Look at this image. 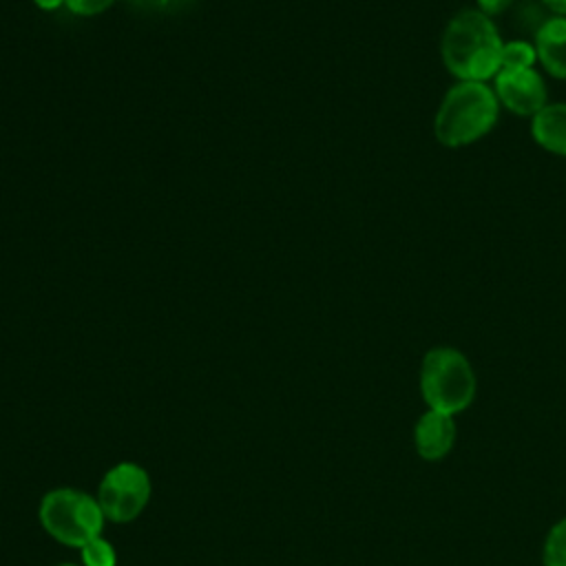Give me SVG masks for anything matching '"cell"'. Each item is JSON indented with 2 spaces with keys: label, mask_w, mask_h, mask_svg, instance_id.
Returning a JSON list of instances; mask_svg holds the SVG:
<instances>
[{
  "label": "cell",
  "mask_w": 566,
  "mask_h": 566,
  "mask_svg": "<svg viewBox=\"0 0 566 566\" xmlns=\"http://www.w3.org/2000/svg\"><path fill=\"white\" fill-rule=\"evenodd\" d=\"M502 44L491 18L478 9H467L447 24L440 53L444 66L458 80L486 82L500 71Z\"/></svg>",
  "instance_id": "cell-1"
},
{
  "label": "cell",
  "mask_w": 566,
  "mask_h": 566,
  "mask_svg": "<svg viewBox=\"0 0 566 566\" xmlns=\"http://www.w3.org/2000/svg\"><path fill=\"white\" fill-rule=\"evenodd\" d=\"M497 111V95L486 82L460 80L447 91L436 113V139L449 148L473 144L495 126Z\"/></svg>",
  "instance_id": "cell-2"
},
{
  "label": "cell",
  "mask_w": 566,
  "mask_h": 566,
  "mask_svg": "<svg viewBox=\"0 0 566 566\" xmlns=\"http://www.w3.org/2000/svg\"><path fill=\"white\" fill-rule=\"evenodd\" d=\"M478 380L467 356L455 347H433L420 365V394L429 409L455 416L475 398Z\"/></svg>",
  "instance_id": "cell-3"
},
{
  "label": "cell",
  "mask_w": 566,
  "mask_h": 566,
  "mask_svg": "<svg viewBox=\"0 0 566 566\" xmlns=\"http://www.w3.org/2000/svg\"><path fill=\"white\" fill-rule=\"evenodd\" d=\"M40 522L57 542L82 548L86 542L99 537L104 511L97 500L82 491L55 489L40 504Z\"/></svg>",
  "instance_id": "cell-4"
},
{
  "label": "cell",
  "mask_w": 566,
  "mask_h": 566,
  "mask_svg": "<svg viewBox=\"0 0 566 566\" xmlns=\"http://www.w3.org/2000/svg\"><path fill=\"white\" fill-rule=\"evenodd\" d=\"M150 497V478L148 473L133 462H122L113 467L97 491V502L104 511V517L113 522L135 520Z\"/></svg>",
  "instance_id": "cell-5"
},
{
  "label": "cell",
  "mask_w": 566,
  "mask_h": 566,
  "mask_svg": "<svg viewBox=\"0 0 566 566\" xmlns=\"http://www.w3.org/2000/svg\"><path fill=\"white\" fill-rule=\"evenodd\" d=\"M495 95L497 102L522 117H533L546 106V84L535 69H500L495 75Z\"/></svg>",
  "instance_id": "cell-6"
},
{
  "label": "cell",
  "mask_w": 566,
  "mask_h": 566,
  "mask_svg": "<svg viewBox=\"0 0 566 566\" xmlns=\"http://www.w3.org/2000/svg\"><path fill=\"white\" fill-rule=\"evenodd\" d=\"M413 442H416V451L422 460H429V462L442 460L455 442L453 416L433 411V409L424 411L416 422Z\"/></svg>",
  "instance_id": "cell-7"
},
{
  "label": "cell",
  "mask_w": 566,
  "mask_h": 566,
  "mask_svg": "<svg viewBox=\"0 0 566 566\" xmlns=\"http://www.w3.org/2000/svg\"><path fill=\"white\" fill-rule=\"evenodd\" d=\"M535 53L548 75L566 80V18H546L535 31Z\"/></svg>",
  "instance_id": "cell-8"
},
{
  "label": "cell",
  "mask_w": 566,
  "mask_h": 566,
  "mask_svg": "<svg viewBox=\"0 0 566 566\" xmlns=\"http://www.w3.org/2000/svg\"><path fill=\"white\" fill-rule=\"evenodd\" d=\"M531 133L542 148L555 155H566V104H546L537 115H533Z\"/></svg>",
  "instance_id": "cell-9"
},
{
  "label": "cell",
  "mask_w": 566,
  "mask_h": 566,
  "mask_svg": "<svg viewBox=\"0 0 566 566\" xmlns=\"http://www.w3.org/2000/svg\"><path fill=\"white\" fill-rule=\"evenodd\" d=\"M537 60L535 46L524 42V40H513L502 44V55H500V69L509 71H520V69H533Z\"/></svg>",
  "instance_id": "cell-10"
},
{
  "label": "cell",
  "mask_w": 566,
  "mask_h": 566,
  "mask_svg": "<svg viewBox=\"0 0 566 566\" xmlns=\"http://www.w3.org/2000/svg\"><path fill=\"white\" fill-rule=\"evenodd\" d=\"M544 566H566V517L559 520L546 535L542 551Z\"/></svg>",
  "instance_id": "cell-11"
},
{
  "label": "cell",
  "mask_w": 566,
  "mask_h": 566,
  "mask_svg": "<svg viewBox=\"0 0 566 566\" xmlns=\"http://www.w3.org/2000/svg\"><path fill=\"white\" fill-rule=\"evenodd\" d=\"M82 562L84 566H115L117 555L111 542L95 537L82 546Z\"/></svg>",
  "instance_id": "cell-12"
},
{
  "label": "cell",
  "mask_w": 566,
  "mask_h": 566,
  "mask_svg": "<svg viewBox=\"0 0 566 566\" xmlns=\"http://www.w3.org/2000/svg\"><path fill=\"white\" fill-rule=\"evenodd\" d=\"M142 9H155V11H179L190 7L195 0H130Z\"/></svg>",
  "instance_id": "cell-13"
},
{
  "label": "cell",
  "mask_w": 566,
  "mask_h": 566,
  "mask_svg": "<svg viewBox=\"0 0 566 566\" xmlns=\"http://www.w3.org/2000/svg\"><path fill=\"white\" fill-rule=\"evenodd\" d=\"M113 0H66L69 9L73 13H80V15H93V13H99L104 11Z\"/></svg>",
  "instance_id": "cell-14"
},
{
  "label": "cell",
  "mask_w": 566,
  "mask_h": 566,
  "mask_svg": "<svg viewBox=\"0 0 566 566\" xmlns=\"http://www.w3.org/2000/svg\"><path fill=\"white\" fill-rule=\"evenodd\" d=\"M513 0H478V11H482L484 15H497V13H502L504 9H509V4H511Z\"/></svg>",
  "instance_id": "cell-15"
},
{
  "label": "cell",
  "mask_w": 566,
  "mask_h": 566,
  "mask_svg": "<svg viewBox=\"0 0 566 566\" xmlns=\"http://www.w3.org/2000/svg\"><path fill=\"white\" fill-rule=\"evenodd\" d=\"M544 7H548L553 13L566 18V0H542Z\"/></svg>",
  "instance_id": "cell-16"
},
{
  "label": "cell",
  "mask_w": 566,
  "mask_h": 566,
  "mask_svg": "<svg viewBox=\"0 0 566 566\" xmlns=\"http://www.w3.org/2000/svg\"><path fill=\"white\" fill-rule=\"evenodd\" d=\"M42 9H55V7H60L62 4V0H35Z\"/></svg>",
  "instance_id": "cell-17"
},
{
  "label": "cell",
  "mask_w": 566,
  "mask_h": 566,
  "mask_svg": "<svg viewBox=\"0 0 566 566\" xmlns=\"http://www.w3.org/2000/svg\"><path fill=\"white\" fill-rule=\"evenodd\" d=\"M64 566H73V564H64Z\"/></svg>",
  "instance_id": "cell-18"
}]
</instances>
